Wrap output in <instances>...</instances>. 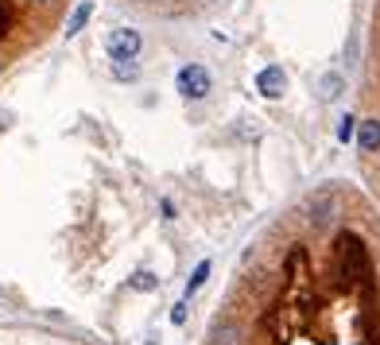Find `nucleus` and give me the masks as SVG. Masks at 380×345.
<instances>
[{"label":"nucleus","mask_w":380,"mask_h":345,"mask_svg":"<svg viewBox=\"0 0 380 345\" xmlns=\"http://www.w3.org/2000/svg\"><path fill=\"white\" fill-rule=\"evenodd\" d=\"M55 27L59 24H51L31 0H0V59H20L24 51L39 47Z\"/></svg>","instance_id":"1"},{"label":"nucleus","mask_w":380,"mask_h":345,"mask_svg":"<svg viewBox=\"0 0 380 345\" xmlns=\"http://www.w3.org/2000/svg\"><path fill=\"white\" fill-rule=\"evenodd\" d=\"M178 93H183V97H190V101H202V97H210V93H213L210 70H206L202 62H186V66L178 70Z\"/></svg>","instance_id":"2"},{"label":"nucleus","mask_w":380,"mask_h":345,"mask_svg":"<svg viewBox=\"0 0 380 345\" xmlns=\"http://www.w3.org/2000/svg\"><path fill=\"white\" fill-rule=\"evenodd\" d=\"M105 55H109L113 62H132L136 55H140V31H132V27H117V31H109V39H105Z\"/></svg>","instance_id":"3"},{"label":"nucleus","mask_w":380,"mask_h":345,"mask_svg":"<svg viewBox=\"0 0 380 345\" xmlns=\"http://www.w3.org/2000/svg\"><path fill=\"white\" fill-rule=\"evenodd\" d=\"M256 90L264 93V97H283L288 93V74H283V66H264L260 74H256Z\"/></svg>","instance_id":"4"},{"label":"nucleus","mask_w":380,"mask_h":345,"mask_svg":"<svg viewBox=\"0 0 380 345\" xmlns=\"http://www.w3.org/2000/svg\"><path fill=\"white\" fill-rule=\"evenodd\" d=\"M132 4H140V8H148V12H167V16H183V12H195L202 0H132Z\"/></svg>","instance_id":"5"},{"label":"nucleus","mask_w":380,"mask_h":345,"mask_svg":"<svg viewBox=\"0 0 380 345\" xmlns=\"http://www.w3.org/2000/svg\"><path fill=\"white\" fill-rule=\"evenodd\" d=\"M90 12H93V4H90V0H82V4L74 8V16L66 20V35H78V31H82V24L90 20Z\"/></svg>","instance_id":"6"},{"label":"nucleus","mask_w":380,"mask_h":345,"mask_svg":"<svg viewBox=\"0 0 380 345\" xmlns=\"http://www.w3.org/2000/svg\"><path fill=\"white\" fill-rule=\"evenodd\" d=\"M318 90H322V97H326V101H330V97H338V90H342V74H326V78L318 82Z\"/></svg>","instance_id":"7"},{"label":"nucleus","mask_w":380,"mask_h":345,"mask_svg":"<svg viewBox=\"0 0 380 345\" xmlns=\"http://www.w3.org/2000/svg\"><path fill=\"white\" fill-rule=\"evenodd\" d=\"M206 276H210V260H202V264L195 268V276H190V283H186V295H195L198 287L206 283Z\"/></svg>","instance_id":"8"},{"label":"nucleus","mask_w":380,"mask_h":345,"mask_svg":"<svg viewBox=\"0 0 380 345\" xmlns=\"http://www.w3.org/2000/svg\"><path fill=\"white\" fill-rule=\"evenodd\" d=\"M353 125H357L353 117H342V128H338V140H342V143H349V140L357 136V128H353Z\"/></svg>","instance_id":"9"},{"label":"nucleus","mask_w":380,"mask_h":345,"mask_svg":"<svg viewBox=\"0 0 380 345\" xmlns=\"http://www.w3.org/2000/svg\"><path fill=\"white\" fill-rule=\"evenodd\" d=\"M132 287H136V291H152V287H155V279L148 276V272H140V276H132Z\"/></svg>","instance_id":"10"},{"label":"nucleus","mask_w":380,"mask_h":345,"mask_svg":"<svg viewBox=\"0 0 380 345\" xmlns=\"http://www.w3.org/2000/svg\"><path fill=\"white\" fill-rule=\"evenodd\" d=\"M136 74H140V66H136V59L128 62V66H125V62H117V78H120V82H125V78H136Z\"/></svg>","instance_id":"11"},{"label":"nucleus","mask_w":380,"mask_h":345,"mask_svg":"<svg viewBox=\"0 0 380 345\" xmlns=\"http://www.w3.org/2000/svg\"><path fill=\"white\" fill-rule=\"evenodd\" d=\"M171 322H175V326H183V322H186V303H178V307H175V314H171Z\"/></svg>","instance_id":"12"},{"label":"nucleus","mask_w":380,"mask_h":345,"mask_svg":"<svg viewBox=\"0 0 380 345\" xmlns=\"http://www.w3.org/2000/svg\"><path fill=\"white\" fill-rule=\"evenodd\" d=\"M377 66H380V62H377ZM377 160H380V155H377ZM365 163H372V160H365ZM369 175H372V183L380 186V163H377V167H369Z\"/></svg>","instance_id":"13"}]
</instances>
